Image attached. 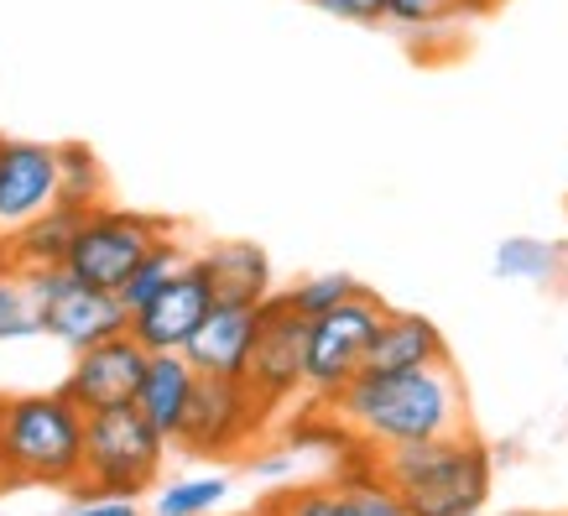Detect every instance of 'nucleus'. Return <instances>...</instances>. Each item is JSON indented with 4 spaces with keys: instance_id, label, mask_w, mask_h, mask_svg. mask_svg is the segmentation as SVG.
<instances>
[{
    "instance_id": "1",
    "label": "nucleus",
    "mask_w": 568,
    "mask_h": 516,
    "mask_svg": "<svg viewBox=\"0 0 568 516\" xmlns=\"http://www.w3.org/2000/svg\"><path fill=\"white\" fill-rule=\"evenodd\" d=\"M313 428H324L349 454H376L475 433V413L459 365L438 361L417 371H361L345 392L313 402Z\"/></svg>"
},
{
    "instance_id": "2",
    "label": "nucleus",
    "mask_w": 568,
    "mask_h": 516,
    "mask_svg": "<svg viewBox=\"0 0 568 516\" xmlns=\"http://www.w3.org/2000/svg\"><path fill=\"white\" fill-rule=\"evenodd\" d=\"M84 475V407L69 392L0 396V490L48 485L79 490Z\"/></svg>"
},
{
    "instance_id": "3",
    "label": "nucleus",
    "mask_w": 568,
    "mask_h": 516,
    "mask_svg": "<svg viewBox=\"0 0 568 516\" xmlns=\"http://www.w3.org/2000/svg\"><path fill=\"white\" fill-rule=\"evenodd\" d=\"M355 459L392 485L417 516H480V506L490 500V448L480 433L376 448Z\"/></svg>"
},
{
    "instance_id": "4",
    "label": "nucleus",
    "mask_w": 568,
    "mask_h": 516,
    "mask_svg": "<svg viewBox=\"0 0 568 516\" xmlns=\"http://www.w3.org/2000/svg\"><path fill=\"white\" fill-rule=\"evenodd\" d=\"M168 433L136 402L84 413V475L73 496H146L168 465Z\"/></svg>"
},
{
    "instance_id": "5",
    "label": "nucleus",
    "mask_w": 568,
    "mask_h": 516,
    "mask_svg": "<svg viewBox=\"0 0 568 516\" xmlns=\"http://www.w3.org/2000/svg\"><path fill=\"white\" fill-rule=\"evenodd\" d=\"M168 235H178V224L162 220V214H136V209H110V204L84 209L69 235L63 266H69L79 282H89V287L121 293L125 282H131V272H136Z\"/></svg>"
},
{
    "instance_id": "6",
    "label": "nucleus",
    "mask_w": 568,
    "mask_h": 516,
    "mask_svg": "<svg viewBox=\"0 0 568 516\" xmlns=\"http://www.w3.org/2000/svg\"><path fill=\"white\" fill-rule=\"evenodd\" d=\"M241 381L272 417L287 402L308 396V318L282 293H272L261 303V324H256V340H251V355H245Z\"/></svg>"
},
{
    "instance_id": "7",
    "label": "nucleus",
    "mask_w": 568,
    "mask_h": 516,
    "mask_svg": "<svg viewBox=\"0 0 568 516\" xmlns=\"http://www.w3.org/2000/svg\"><path fill=\"white\" fill-rule=\"evenodd\" d=\"M386 308H392L386 297L361 287L339 308L308 318V402H328L334 392H345L349 381L361 376Z\"/></svg>"
},
{
    "instance_id": "8",
    "label": "nucleus",
    "mask_w": 568,
    "mask_h": 516,
    "mask_svg": "<svg viewBox=\"0 0 568 516\" xmlns=\"http://www.w3.org/2000/svg\"><path fill=\"white\" fill-rule=\"evenodd\" d=\"M21 276L32 282V297H37V308H42V334L63 340L73 355L131 328L125 297L104 293V287H89L69 266H32V272H21Z\"/></svg>"
},
{
    "instance_id": "9",
    "label": "nucleus",
    "mask_w": 568,
    "mask_h": 516,
    "mask_svg": "<svg viewBox=\"0 0 568 516\" xmlns=\"http://www.w3.org/2000/svg\"><path fill=\"white\" fill-rule=\"evenodd\" d=\"M266 428H272V413L245 392L241 376H199L178 448L183 454H209V459L214 454H251L266 438Z\"/></svg>"
},
{
    "instance_id": "10",
    "label": "nucleus",
    "mask_w": 568,
    "mask_h": 516,
    "mask_svg": "<svg viewBox=\"0 0 568 516\" xmlns=\"http://www.w3.org/2000/svg\"><path fill=\"white\" fill-rule=\"evenodd\" d=\"M63 204V162L52 141L0 136V241Z\"/></svg>"
},
{
    "instance_id": "11",
    "label": "nucleus",
    "mask_w": 568,
    "mask_h": 516,
    "mask_svg": "<svg viewBox=\"0 0 568 516\" xmlns=\"http://www.w3.org/2000/svg\"><path fill=\"white\" fill-rule=\"evenodd\" d=\"M261 516H417L386 480H376L361 459H349L339 475L308 485H287L256 506Z\"/></svg>"
},
{
    "instance_id": "12",
    "label": "nucleus",
    "mask_w": 568,
    "mask_h": 516,
    "mask_svg": "<svg viewBox=\"0 0 568 516\" xmlns=\"http://www.w3.org/2000/svg\"><path fill=\"white\" fill-rule=\"evenodd\" d=\"M146 365H152V350L125 328L115 340H100L79 350L63 392L84 407V413H100V407H121V402H136L141 381H146Z\"/></svg>"
},
{
    "instance_id": "13",
    "label": "nucleus",
    "mask_w": 568,
    "mask_h": 516,
    "mask_svg": "<svg viewBox=\"0 0 568 516\" xmlns=\"http://www.w3.org/2000/svg\"><path fill=\"white\" fill-rule=\"evenodd\" d=\"M209 308H214V287H209L199 256H193L189 266L152 297V303H141V308L131 313V334H136L152 355H162V350H183V344L199 334V324L209 318Z\"/></svg>"
},
{
    "instance_id": "14",
    "label": "nucleus",
    "mask_w": 568,
    "mask_h": 516,
    "mask_svg": "<svg viewBox=\"0 0 568 516\" xmlns=\"http://www.w3.org/2000/svg\"><path fill=\"white\" fill-rule=\"evenodd\" d=\"M256 324H261V308H241V303H214L209 318L199 324L183 355L199 376H241L245 371V355H251V340H256Z\"/></svg>"
},
{
    "instance_id": "15",
    "label": "nucleus",
    "mask_w": 568,
    "mask_h": 516,
    "mask_svg": "<svg viewBox=\"0 0 568 516\" xmlns=\"http://www.w3.org/2000/svg\"><path fill=\"white\" fill-rule=\"evenodd\" d=\"M214 303H241V308H261L272 297V261L256 241H214L199 251Z\"/></svg>"
},
{
    "instance_id": "16",
    "label": "nucleus",
    "mask_w": 568,
    "mask_h": 516,
    "mask_svg": "<svg viewBox=\"0 0 568 516\" xmlns=\"http://www.w3.org/2000/svg\"><path fill=\"white\" fill-rule=\"evenodd\" d=\"M438 361H454L444 344V328L433 324L428 313L386 308L376 340H371V355H365V371H417V365Z\"/></svg>"
},
{
    "instance_id": "17",
    "label": "nucleus",
    "mask_w": 568,
    "mask_h": 516,
    "mask_svg": "<svg viewBox=\"0 0 568 516\" xmlns=\"http://www.w3.org/2000/svg\"><path fill=\"white\" fill-rule=\"evenodd\" d=\"M193 386H199V371L189 365V355H183V350H162V355H152L146 381H141V392H136V407L152 417L173 444H178V433H183V417H189Z\"/></svg>"
},
{
    "instance_id": "18",
    "label": "nucleus",
    "mask_w": 568,
    "mask_h": 516,
    "mask_svg": "<svg viewBox=\"0 0 568 516\" xmlns=\"http://www.w3.org/2000/svg\"><path fill=\"white\" fill-rule=\"evenodd\" d=\"M500 0H386V21L402 37L413 32H465L469 21L490 17Z\"/></svg>"
},
{
    "instance_id": "19",
    "label": "nucleus",
    "mask_w": 568,
    "mask_h": 516,
    "mask_svg": "<svg viewBox=\"0 0 568 516\" xmlns=\"http://www.w3.org/2000/svg\"><path fill=\"white\" fill-rule=\"evenodd\" d=\"M490 266L506 282H558L568 266V251L552 241H537V235H511V241L496 245Z\"/></svg>"
},
{
    "instance_id": "20",
    "label": "nucleus",
    "mask_w": 568,
    "mask_h": 516,
    "mask_svg": "<svg viewBox=\"0 0 568 516\" xmlns=\"http://www.w3.org/2000/svg\"><path fill=\"white\" fill-rule=\"evenodd\" d=\"M193 261V251L189 245H183V230H178V235H168V241L156 245L152 256L141 261L136 272H131V282H125L121 287V297H125V308L136 313L141 303H152L156 293H162V287H168V282H173L178 272H183V266H189Z\"/></svg>"
},
{
    "instance_id": "21",
    "label": "nucleus",
    "mask_w": 568,
    "mask_h": 516,
    "mask_svg": "<svg viewBox=\"0 0 568 516\" xmlns=\"http://www.w3.org/2000/svg\"><path fill=\"white\" fill-rule=\"evenodd\" d=\"M58 162H63V204L69 209L110 204V183H104L100 156L89 152L84 141H63V146H58Z\"/></svg>"
},
{
    "instance_id": "22",
    "label": "nucleus",
    "mask_w": 568,
    "mask_h": 516,
    "mask_svg": "<svg viewBox=\"0 0 568 516\" xmlns=\"http://www.w3.org/2000/svg\"><path fill=\"white\" fill-rule=\"evenodd\" d=\"M27 334H42V308L32 297V282L0 256V340H27Z\"/></svg>"
},
{
    "instance_id": "23",
    "label": "nucleus",
    "mask_w": 568,
    "mask_h": 516,
    "mask_svg": "<svg viewBox=\"0 0 568 516\" xmlns=\"http://www.w3.org/2000/svg\"><path fill=\"white\" fill-rule=\"evenodd\" d=\"M365 282H355L349 272H318V276H303V282H293V287H282V297L293 303L303 318H318V313L339 308L345 297H355Z\"/></svg>"
},
{
    "instance_id": "24",
    "label": "nucleus",
    "mask_w": 568,
    "mask_h": 516,
    "mask_svg": "<svg viewBox=\"0 0 568 516\" xmlns=\"http://www.w3.org/2000/svg\"><path fill=\"white\" fill-rule=\"evenodd\" d=\"M230 496L224 475H193V480H173L156 496V516H209L220 500Z\"/></svg>"
},
{
    "instance_id": "25",
    "label": "nucleus",
    "mask_w": 568,
    "mask_h": 516,
    "mask_svg": "<svg viewBox=\"0 0 568 516\" xmlns=\"http://www.w3.org/2000/svg\"><path fill=\"white\" fill-rule=\"evenodd\" d=\"M308 6L334 21H349V27H381L386 21V0H308Z\"/></svg>"
},
{
    "instance_id": "26",
    "label": "nucleus",
    "mask_w": 568,
    "mask_h": 516,
    "mask_svg": "<svg viewBox=\"0 0 568 516\" xmlns=\"http://www.w3.org/2000/svg\"><path fill=\"white\" fill-rule=\"evenodd\" d=\"M69 516H141L136 496H94V500H79Z\"/></svg>"
},
{
    "instance_id": "27",
    "label": "nucleus",
    "mask_w": 568,
    "mask_h": 516,
    "mask_svg": "<svg viewBox=\"0 0 568 516\" xmlns=\"http://www.w3.org/2000/svg\"><path fill=\"white\" fill-rule=\"evenodd\" d=\"M287 469H293V454H287V448L251 454V475H261V480H276V475H287Z\"/></svg>"
},
{
    "instance_id": "28",
    "label": "nucleus",
    "mask_w": 568,
    "mask_h": 516,
    "mask_svg": "<svg viewBox=\"0 0 568 516\" xmlns=\"http://www.w3.org/2000/svg\"><path fill=\"white\" fill-rule=\"evenodd\" d=\"M506 516H537V512H506Z\"/></svg>"
},
{
    "instance_id": "29",
    "label": "nucleus",
    "mask_w": 568,
    "mask_h": 516,
    "mask_svg": "<svg viewBox=\"0 0 568 516\" xmlns=\"http://www.w3.org/2000/svg\"><path fill=\"white\" fill-rule=\"evenodd\" d=\"M251 516H261V512H251Z\"/></svg>"
},
{
    "instance_id": "30",
    "label": "nucleus",
    "mask_w": 568,
    "mask_h": 516,
    "mask_svg": "<svg viewBox=\"0 0 568 516\" xmlns=\"http://www.w3.org/2000/svg\"><path fill=\"white\" fill-rule=\"evenodd\" d=\"M564 516H568V512H564Z\"/></svg>"
}]
</instances>
